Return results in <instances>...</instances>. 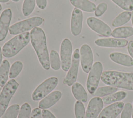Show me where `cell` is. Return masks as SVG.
I'll use <instances>...</instances> for the list:
<instances>
[{
    "label": "cell",
    "instance_id": "6da1fadb",
    "mask_svg": "<svg viewBox=\"0 0 133 118\" xmlns=\"http://www.w3.org/2000/svg\"><path fill=\"white\" fill-rule=\"evenodd\" d=\"M30 40L42 66L48 70L50 65L44 31L38 27L33 28L30 32Z\"/></svg>",
    "mask_w": 133,
    "mask_h": 118
},
{
    "label": "cell",
    "instance_id": "7a4b0ae2",
    "mask_svg": "<svg viewBox=\"0 0 133 118\" xmlns=\"http://www.w3.org/2000/svg\"><path fill=\"white\" fill-rule=\"evenodd\" d=\"M101 80L107 85L133 91V73L104 71L102 73Z\"/></svg>",
    "mask_w": 133,
    "mask_h": 118
},
{
    "label": "cell",
    "instance_id": "3957f363",
    "mask_svg": "<svg viewBox=\"0 0 133 118\" xmlns=\"http://www.w3.org/2000/svg\"><path fill=\"white\" fill-rule=\"evenodd\" d=\"M30 32H26L14 37L6 42L2 48L4 56L10 58L17 54L29 42Z\"/></svg>",
    "mask_w": 133,
    "mask_h": 118
},
{
    "label": "cell",
    "instance_id": "277c9868",
    "mask_svg": "<svg viewBox=\"0 0 133 118\" xmlns=\"http://www.w3.org/2000/svg\"><path fill=\"white\" fill-rule=\"evenodd\" d=\"M43 21L39 16L33 17L13 24L9 28V32L13 35L20 34L41 25Z\"/></svg>",
    "mask_w": 133,
    "mask_h": 118
},
{
    "label": "cell",
    "instance_id": "5b68a950",
    "mask_svg": "<svg viewBox=\"0 0 133 118\" xmlns=\"http://www.w3.org/2000/svg\"><path fill=\"white\" fill-rule=\"evenodd\" d=\"M19 83L14 79L8 81L0 94V118L6 111L10 100L17 91Z\"/></svg>",
    "mask_w": 133,
    "mask_h": 118
},
{
    "label": "cell",
    "instance_id": "8992f818",
    "mask_svg": "<svg viewBox=\"0 0 133 118\" xmlns=\"http://www.w3.org/2000/svg\"><path fill=\"white\" fill-rule=\"evenodd\" d=\"M58 83V80L57 77H51L46 79L34 90L32 95V99L34 101L42 99L53 91Z\"/></svg>",
    "mask_w": 133,
    "mask_h": 118
},
{
    "label": "cell",
    "instance_id": "52a82bcc",
    "mask_svg": "<svg viewBox=\"0 0 133 118\" xmlns=\"http://www.w3.org/2000/svg\"><path fill=\"white\" fill-rule=\"evenodd\" d=\"M103 66L101 62H96L92 65L88 76L86 87L88 92L93 95L97 89L102 73Z\"/></svg>",
    "mask_w": 133,
    "mask_h": 118
},
{
    "label": "cell",
    "instance_id": "ba28073f",
    "mask_svg": "<svg viewBox=\"0 0 133 118\" xmlns=\"http://www.w3.org/2000/svg\"><path fill=\"white\" fill-rule=\"evenodd\" d=\"M72 58V45L71 41L64 39L60 46V61L62 69L68 71L70 68Z\"/></svg>",
    "mask_w": 133,
    "mask_h": 118
},
{
    "label": "cell",
    "instance_id": "9c48e42d",
    "mask_svg": "<svg viewBox=\"0 0 133 118\" xmlns=\"http://www.w3.org/2000/svg\"><path fill=\"white\" fill-rule=\"evenodd\" d=\"M80 61V54L78 49H76L73 53L72 63L68 72L63 80V83L68 86H72L76 81L78 75Z\"/></svg>",
    "mask_w": 133,
    "mask_h": 118
},
{
    "label": "cell",
    "instance_id": "30bf717a",
    "mask_svg": "<svg viewBox=\"0 0 133 118\" xmlns=\"http://www.w3.org/2000/svg\"><path fill=\"white\" fill-rule=\"evenodd\" d=\"M80 62L82 68L85 73L89 72L93 64V53L87 44L83 45L80 48Z\"/></svg>",
    "mask_w": 133,
    "mask_h": 118
},
{
    "label": "cell",
    "instance_id": "8fae6325",
    "mask_svg": "<svg viewBox=\"0 0 133 118\" xmlns=\"http://www.w3.org/2000/svg\"><path fill=\"white\" fill-rule=\"evenodd\" d=\"M87 25L94 31L103 36L109 37L112 35L111 28L102 21L93 17H88L86 20Z\"/></svg>",
    "mask_w": 133,
    "mask_h": 118
},
{
    "label": "cell",
    "instance_id": "7c38bea8",
    "mask_svg": "<svg viewBox=\"0 0 133 118\" xmlns=\"http://www.w3.org/2000/svg\"><path fill=\"white\" fill-rule=\"evenodd\" d=\"M103 107L102 99L97 96L93 97L88 103L85 118H97Z\"/></svg>",
    "mask_w": 133,
    "mask_h": 118
},
{
    "label": "cell",
    "instance_id": "4fadbf2b",
    "mask_svg": "<svg viewBox=\"0 0 133 118\" xmlns=\"http://www.w3.org/2000/svg\"><path fill=\"white\" fill-rule=\"evenodd\" d=\"M83 13L79 9L74 8L71 14V31L72 34L75 36L80 34L82 28Z\"/></svg>",
    "mask_w": 133,
    "mask_h": 118
},
{
    "label": "cell",
    "instance_id": "5bb4252c",
    "mask_svg": "<svg viewBox=\"0 0 133 118\" xmlns=\"http://www.w3.org/2000/svg\"><path fill=\"white\" fill-rule=\"evenodd\" d=\"M11 18L12 12L10 8L5 9L0 16V41L4 40L7 35Z\"/></svg>",
    "mask_w": 133,
    "mask_h": 118
},
{
    "label": "cell",
    "instance_id": "9a60e30c",
    "mask_svg": "<svg viewBox=\"0 0 133 118\" xmlns=\"http://www.w3.org/2000/svg\"><path fill=\"white\" fill-rule=\"evenodd\" d=\"M123 102H117L106 107L100 113L98 118H116L124 107Z\"/></svg>",
    "mask_w": 133,
    "mask_h": 118
},
{
    "label": "cell",
    "instance_id": "2e32d148",
    "mask_svg": "<svg viewBox=\"0 0 133 118\" xmlns=\"http://www.w3.org/2000/svg\"><path fill=\"white\" fill-rule=\"evenodd\" d=\"M96 45L102 47L109 48H122L128 44V41L124 39L116 38H99L95 40Z\"/></svg>",
    "mask_w": 133,
    "mask_h": 118
},
{
    "label": "cell",
    "instance_id": "e0dca14e",
    "mask_svg": "<svg viewBox=\"0 0 133 118\" xmlns=\"http://www.w3.org/2000/svg\"><path fill=\"white\" fill-rule=\"evenodd\" d=\"M61 96L62 93L59 91L52 92L41 100L38 104L39 108L42 109L49 108L60 100Z\"/></svg>",
    "mask_w": 133,
    "mask_h": 118
},
{
    "label": "cell",
    "instance_id": "ac0fdd59",
    "mask_svg": "<svg viewBox=\"0 0 133 118\" xmlns=\"http://www.w3.org/2000/svg\"><path fill=\"white\" fill-rule=\"evenodd\" d=\"M109 56L112 61L117 64L126 67L133 66V58L127 54L114 52L111 53Z\"/></svg>",
    "mask_w": 133,
    "mask_h": 118
},
{
    "label": "cell",
    "instance_id": "d6986e66",
    "mask_svg": "<svg viewBox=\"0 0 133 118\" xmlns=\"http://www.w3.org/2000/svg\"><path fill=\"white\" fill-rule=\"evenodd\" d=\"M71 91L76 100L82 102H86L87 101L88 98L87 92L81 83L75 82L72 85Z\"/></svg>",
    "mask_w": 133,
    "mask_h": 118
},
{
    "label": "cell",
    "instance_id": "ffe728a7",
    "mask_svg": "<svg viewBox=\"0 0 133 118\" xmlns=\"http://www.w3.org/2000/svg\"><path fill=\"white\" fill-rule=\"evenodd\" d=\"M71 4L83 11L92 12L96 9V5L89 0H70Z\"/></svg>",
    "mask_w": 133,
    "mask_h": 118
},
{
    "label": "cell",
    "instance_id": "44dd1931",
    "mask_svg": "<svg viewBox=\"0 0 133 118\" xmlns=\"http://www.w3.org/2000/svg\"><path fill=\"white\" fill-rule=\"evenodd\" d=\"M133 35V28L131 26H123L115 28L112 32V36L116 38H125Z\"/></svg>",
    "mask_w": 133,
    "mask_h": 118
},
{
    "label": "cell",
    "instance_id": "7402d4cb",
    "mask_svg": "<svg viewBox=\"0 0 133 118\" xmlns=\"http://www.w3.org/2000/svg\"><path fill=\"white\" fill-rule=\"evenodd\" d=\"M10 64L7 60H4L0 65V86L3 87L6 83L9 73Z\"/></svg>",
    "mask_w": 133,
    "mask_h": 118
},
{
    "label": "cell",
    "instance_id": "603a6c76",
    "mask_svg": "<svg viewBox=\"0 0 133 118\" xmlns=\"http://www.w3.org/2000/svg\"><path fill=\"white\" fill-rule=\"evenodd\" d=\"M126 96L127 93L126 92L121 91L103 97L102 100L104 104H110L116 101H121L124 99Z\"/></svg>",
    "mask_w": 133,
    "mask_h": 118
},
{
    "label": "cell",
    "instance_id": "cb8c5ba5",
    "mask_svg": "<svg viewBox=\"0 0 133 118\" xmlns=\"http://www.w3.org/2000/svg\"><path fill=\"white\" fill-rule=\"evenodd\" d=\"M131 18V13L129 11H124L118 14L113 21L112 26H120L128 22Z\"/></svg>",
    "mask_w": 133,
    "mask_h": 118
},
{
    "label": "cell",
    "instance_id": "d4e9b609",
    "mask_svg": "<svg viewBox=\"0 0 133 118\" xmlns=\"http://www.w3.org/2000/svg\"><path fill=\"white\" fill-rule=\"evenodd\" d=\"M117 90V87L112 86H102L98 88L93 95L97 97H104L116 92Z\"/></svg>",
    "mask_w": 133,
    "mask_h": 118
},
{
    "label": "cell",
    "instance_id": "484cf974",
    "mask_svg": "<svg viewBox=\"0 0 133 118\" xmlns=\"http://www.w3.org/2000/svg\"><path fill=\"white\" fill-rule=\"evenodd\" d=\"M49 62L51 67L55 70H58L61 67L59 55L55 50H51L50 52Z\"/></svg>",
    "mask_w": 133,
    "mask_h": 118
},
{
    "label": "cell",
    "instance_id": "4316f807",
    "mask_svg": "<svg viewBox=\"0 0 133 118\" xmlns=\"http://www.w3.org/2000/svg\"><path fill=\"white\" fill-rule=\"evenodd\" d=\"M19 111V105L18 104H13L6 110L1 118H17Z\"/></svg>",
    "mask_w": 133,
    "mask_h": 118
},
{
    "label": "cell",
    "instance_id": "83f0119b",
    "mask_svg": "<svg viewBox=\"0 0 133 118\" xmlns=\"http://www.w3.org/2000/svg\"><path fill=\"white\" fill-rule=\"evenodd\" d=\"M23 68V64L20 61H17L12 64L9 73V77L14 79L17 77Z\"/></svg>",
    "mask_w": 133,
    "mask_h": 118
},
{
    "label": "cell",
    "instance_id": "f1b7e54d",
    "mask_svg": "<svg viewBox=\"0 0 133 118\" xmlns=\"http://www.w3.org/2000/svg\"><path fill=\"white\" fill-rule=\"evenodd\" d=\"M35 0H24L22 11V13L25 16H28L30 15L35 8Z\"/></svg>",
    "mask_w": 133,
    "mask_h": 118
},
{
    "label": "cell",
    "instance_id": "f546056e",
    "mask_svg": "<svg viewBox=\"0 0 133 118\" xmlns=\"http://www.w3.org/2000/svg\"><path fill=\"white\" fill-rule=\"evenodd\" d=\"M122 9L126 11L133 10V0H111Z\"/></svg>",
    "mask_w": 133,
    "mask_h": 118
},
{
    "label": "cell",
    "instance_id": "4dcf8cb0",
    "mask_svg": "<svg viewBox=\"0 0 133 118\" xmlns=\"http://www.w3.org/2000/svg\"><path fill=\"white\" fill-rule=\"evenodd\" d=\"M74 113L76 118H85V109L82 102L76 101L74 105Z\"/></svg>",
    "mask_w": 133,
    "mask_h": 118
},
{
    "label": "cell",
    "instance_id": "1f68e13d",
    "mask_svg": "<svg viewBox=\"0 0 133 118\" xmlns=\"http://www.w3.org/2000/svg\"><path fill=\"white\" fill-rule=\"evenodd\" d=\"M31 114V108L28 103L23 104L19 112L18 118H30Z\"/></svg>",
    "mask_w": 133,
    "mask_h": 118
},
{
    "label": "cell",
    "instance_id": "d6a6232c",
    "mask_svg": "<svg viewBox=\"0 0 133 118\" xmlns=\"http://www.w3.org/2000/svg\"><path fill=\"white\" fill-rule=\"evenodd\" d=\"M132 113V106L131 103L127 102L124 106L121 118H131Z\"/></svg>",
    "mask_w": 133,
    "mask_h": 118
},
{
    "label": "cell",
    "instance_id": "836d02e7",
    "mask_svg": "<svg viewBox=\"0 0 133 118\" xmlns=\"http://www.w3.org/2000/svg\"><path fill=\"white\" fill-rule=\"evenodd\" d=\"M107 9V5L105 3L102 2L99 4L95 11V14L97 17H100L104 13Z\"/></svg>",
    "mask_w": 133,
    "mask_h": 118
},
{
    "label": "cell",
    "instance_id": "e575fe53",
    "mask_svg": "<svg viewBox=\"0 0 133 118\" xmlns=\"http://www.w3.org/2000/svg\"><path fill=\"white\" fill-rule=\"evenodd\" d=\"M30 118H42V112L40 108H35L31 112Z\"/></svg>",
    "mask_w": 133,
    "mask_h": 118
},
{
    "label": "cell",
    "instance_id": "d590c367",
    "mask_svg": "<svg viewBox=\"0 0 133 118\" xmlns=\"http://www.w3.org/2000/svg\"><path fill=\"white\" fill-rule=\"evenodd\" d=\"M42 118H56L55 115L49 110L43 109L42 111Z\"/></svg>",
    "mask_w": 133,
    "mask_h": 118
},
{
    "label": "cell",
    "instance_id": "8d00e7d4",
    "mask_svg": "<svg viewBox=\"0 0 133 118\" xmlns=\"http://www.w3.org/2000/svg\"><path fill=\"white\" fill-rule=\"evenodd\" d=\"M36 4L38 7L41 9H44L47 4V0H35Z\"/></svg>",
    "mask_w": 133,
    "mask_h": 118
},
{
    "label": "cell",
    "instance_id": "74e56055",
    "mask_svg": "<svg viewBox=\"0 0 133 118\" xmlns=\"http://www.w3.org/2000/svg\"><path fill=\"white\" fill-rule=\"evenodd\" d=\"M127 51L133 58V40L130 41L127 44Z\"/></svg>",
    "mask_w": 133,
    "mask_h": 118
},
{
    "label": "cell",
    "instance_id": "f35d334b",
    "mask_svg": "<svg viewBox=\"0 0 133 118\" xmlns=\"http://www.w3.org/2000/svg\"><path fill=\"white\" fill-rule=\"evenodd\" d=\"M2 59H3V57H2V49L1 47L0 46V65L2 62Z\"/></svg>",
    "mask_w": 133,
    "mask_h": 118
},
{
    "label": "cell",
    "instance_id": "ab89813d",
    "mask_svg": "<svg viewBox=\"0 0 133 118\" xmlns=\"http://www.w3.org/2000/svg\"><path fill=\"white\" fill-rule=\"evenodd\" d=\"M9 0H0L1 3H7L9 1Z\"/></svg>",
    "mask_w": 133,
    "mask_h": 118
},
{
    "label": "cell",
    "instance_id": "60d3db41",
    "mask_svg": "<svg viewBox=\"0 0 133 118\" xmlns=\"http://www.w3.org/2000/svg\"><path fill=\"white\" fill-rule=\"evenodd\" d=\"M131 22H132V25H133V10H132V12L131 13Z\"/></svg>",
    "mask_w": 133,
    "mask_h": 118
},
{
    "label": "cell",
    "instance_id": "b9f144b4",
    "mask_svg": "<svg viewBox=\"0 0 133 118\" xmlns=\"http://www.w3.org/2000/svg\"><path fill=\"white\" fill-rule=\"evenodd\" d=\"M12 1L15 2H18L19 0H12Z\"/></svg>",
    "mask_w": 133,
    "mask_h": 118
},
{
    "label": "cell",
    "instance_id": "7bdbcfd3",
    "mask_svg": "<svg viewBox=\"0 0 133 118\" xmlns=\"http://www.w3.org/2000/svg\"><path fill=\"white\" fill-rule=\"evenodd\" d=\"M2 6H1V5L0 4V11L2 10Z\"/></svg>",
    "mask_w": 133,
    "mask_h": 118
},
{
    "label": "cell",
    "instance_id": "ee69618b",
    "mask_svg": "<svg viewBox=\"0 0 133 118\" xmlns=\"http://www.w3.org/2000/svg\"><path fill=\"white\" fill-rule=\"evenodd\" d=\"M132 118H133V108H132Z\"/></svg>",
    "mask_w": 133,
    "mask_h": 118
}]
</instances>
